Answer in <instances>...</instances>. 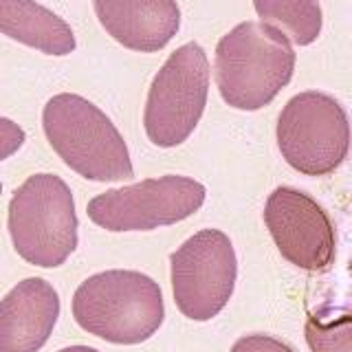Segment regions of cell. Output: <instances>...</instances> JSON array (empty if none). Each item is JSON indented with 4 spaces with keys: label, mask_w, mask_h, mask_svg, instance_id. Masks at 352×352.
Masks as SVG:
<instances>
[{
    "label": "cell",
    "mask_w": 352,
    "mask_h": 352,
    "mask_svg": "<svg viewBox=\"0 0 352 352\" xmlns=\"http://www.w3.org/2000/svg\"><path fill=\"white\" fill-rule=\"evenodd\" d=\"M293 71L295 51L289 38L264 22H240L216 47V84L231 108L269 106L289 86Z\"/></svg>",
    "instance_id": "1"
},
{
    "label": "cell",
    "mask_w": 352,
    "mask_h": 352,
    "mask_svg": "<svg viewBox=\"0 0 352 352\" xmlns=\"http://www.w3.org/2000/svg\"><path fill=\"white\" fill-rule=\"evenodd\" d=\"M0 33L58 58L77 47L69 22L36 0H0Z\"/></svg>",
    "instance_id": "12"
},
{
    "label": "cell",
    "mask_w": 352,
    "mask_h": 352,
    "mask_svg": "<svg viewBox=\"0 0 352 352\" xmlns=\"http://www.w3.org/2000/svg\"><path fill=\"white\" fill-rule=\"evenodd\" d=\"M256 14L264 25L282 31L300 47L313 44L324 25L319 0H253Z\"/></svg>",
    "instance_id": "13"
},
{
    "label": "cell",
    "mask_w": 352,
    "mask_h": 352,
    "mask_svg": "<svg viewBox=\"0 0 352 352\" xmlns=\"http://www.w3.org/2000/svg\"><path fill=\"white\" fill-rule=\"evenodd\" d=\"M22 143H25V130L16 121L0 117V161L16 154L22 148Z\"/></svg>",
    "instance_id": "16"
},
{
    "label": "cell",
    "mask_w": 352,
    "mask_h": 352,
    "mask_svg": "<svg viewBox=\"0 0 352 352\" xmlns=\"http://www.w3.org/2000/svg\"><path fill=\"white\" fill-rule=\"evenodd\" d=\"M42 128L58 157L88 181H126L135 174L117 126L82 95L51 97L42 110Z\"/></svg>",
    "instance_id": "3"
},
{
    "label": "cell",
    "mask_w": 352,
    "mask_h": 352,
    "mask_svg": "<svg viewBox=\"0 0 352 352\" xmlns=\"http://www.w3.org/2000/svg\"><path fill=\"white\" fill-rule=\"evenodd\" d=\"M102 27L121 47L139 53H157L181 29L176 0H93Z\"/></svg>",
    "instance_id": "11"
},
{
    "label": "cell",
    "mask_w": 352,
    "mask_h": 352,
    "mask_svg": "<svg viewBox=\"0 0 352 352\" xmlns=\"http://www.w3.org/2000/svg\"><path fill=\"white\" fill-rule=\"evenodd\" d=\"M209 93V60L201 44L176 49L150 84L143 128L157 148H176L201 121Z\"/></svg>",
    "instance_id": "5"
},
{
    "label": "cell",
    "mask_w": 352,
    "mask_h": 352,
    "mask_svg": "<svg viewBox=\"0 0 352 352\" xmlns=\"http://www.w3.org/2000/svg\"><path fill=\"white\" fill-rule=\"evenodd\" d=\"M275 135L284 161L306 176L335 172L348 157L352 141L346 108L319 91L291 97L278 117Z\"/></svg>",
    "instance_id": "6"
},
{
    "label": "cell",
    "mask_w": 352,
    "mask_h": 352,
    "mask_svg": "<svg viewBox=\"0 0 352 352\" xmlns=\"http://www.w3.org/2000/svg\"><path fill=\"white\" fill-rule=\"evenodd\" d=\"M60 352H99V350H95L91 346H69V348H64Z\"/></svg>",
    "instance_id": "17"
},
{
    "label": "cell",
    "mask_w": 352,
    "mask_h": 352,
    "mask_svg": "<svg viewBox=\"0 0 352 352\" xmlns=\"http://www.w3.org/2000/svg\"><path fill=\"white\" fill-rule=\"evenodd\" d=\"M9 236L18 256L55 269L77 249V214L71 187L58 174H33L11 196Z\"/></svg>",
    "instance_id": "4"
},
{
    "label": "cell",
    "mask_w": 352,
    "mask_h": 352,
    "mask_svg": "<svg viewBox=\"0 0 352 352\" xmlns=\"http://www.w3.org/2000/svg\"><path fill=\"white\" fill-rule=\"evenodd\" d=\"M231 352H295V350L271 335H245L231 346Z\"/></svg>",
    "instance_id": "15"
},
{
    "label": "cell",
    "mask_w": 352,
    "mask_h": 352,
    "mask_svg": "<svg viewBox=\"0 0 352 352\" xmlns=\"http://www.w3.org/2000/svg\"><path fill=\"white\" fill-rule=\"evenodd\" d=\"M71 308L80 328L119 346L150 339L165 317L159 284L146 273L126 269L102 271L84 280Z\"/></svg>",
    "instance_id": "2"
},
{
    "label": "cell",
    "mask_w": 352,
    "mask_h": 352,
    "mask_svg": "<svg viewBox=\"0 0 352 352\" xmlns=\"http://www.w3.org/2000/svg\"><path fill=\"white\" fill-rule=\"evenodd\" d=\"M170 264L174 302L187 319L209 322L234 295L238 260L223 231H198L172 253Z\"/></svg>",
    "instance_id": "8"
},
{
    "label": "cell",
    "mask_w": 352,
    "mask_h": 352,
    "mask_svg": "<svg viewBox=\"0 0 352 352\" xmlns=\"http://www.w3.org/2000/svg\"><path fill=\"white\" fill-rule=\"evenodd\" d=\"M311 352H352V313H339L333 319L311 315L304 328Z\"/></svg>",
    "instance_id": "14"
},
{
    "label": "cell",
    "mask_w": 352,
    "mask_h": 352,
    "mask_svg": "<svg viewBox=\"0 0 352 352\" xmlns=\"http://www.w3.org/2000/svg\"><path fill=\"white\" fill-rule=\"evenodd\" d=\"M264 225L282 253L304 271H322L335 260V227L324 207L295 187L273 190L264 205Z\"/></svg>",
    "instance_id": "9"
},
{
    "label": "cell",
    "mask_w": 352,
    "mask_h": 352,
    "mask_svg": "<svg viewBox=\"0 0 352 352\" xmlns=\"http://www.w3.org/2000/svg\"><path fill=\"white\" fill-rule=\"evenodd\" d=\"M60 317V297L42 278L18 282L0 300V352H40Z\"/></svg>",
    "instance_id": "10"
},
{
    "label": "cell",
    "mask_w": 352,
    "mask_h": 352,
    "mask_svg": "<svg viewBox=\"0 0 352 352\" xmlns=\"http://www.w3.org/2000/svg\"><path fill=\"white\" fill-rule=\"evenodd\" d=\"M205 196L203 183L168 174L99 194L88 201L86 212L108 231H152L190 218L203 207Z\"/></svg>",
    "instance_id": "7"
}]
</instances>
